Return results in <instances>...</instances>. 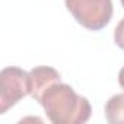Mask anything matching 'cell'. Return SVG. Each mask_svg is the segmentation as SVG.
Instances as JSON below:
<instances>
[{
  "label": "cell",
  "mask_w": 124,
  "mask_h": 124,
  "mask_svg": "<svg viewBox=\"0 0 124 124\" xmlns=\"http://www.w3.org/2000/svg\"><path fill=\"white\" fill-rule=\"evenodd\" d=\"M38 102L53 124H82L89 120L92 112L91 104L85 96L76 93L70 85L61 82L48 86Z\"/></svg>",
  "instance_id": "6da1fadb"
},
{
  "label": "cell",
  "mask_w": 124,
  "mask_h": 124,
  "mask_svg": "<svg viewBox=\"0 0 124 124\" xmlns=\"http://www.w3.org/2000/svg\"><path fill=\"white\" fill-rule=\"evenodd\" d=\"M66 8L83 28L101 31L112 18V0H66Z\"/></svg>",
  "instance_id": "7a4b0ae2"
},
{
  "label": "cell",
  "mask_w": 124,
  "mask_h": 124,
  "mask_svg": "<svg viewBox=\"0 0 124 124\" xmlns=\"http://www.w3.org/2000/svg\"><path fill=\"white\" fill-rule=\"evenodd\" d=\"M31 93L29 72L21 67H5L0 73V114L16 105L22 98Z\"/></svg>",
  "instance_id": "3957f363"
},
{
  "label": "cell",
  "mask_w": 124,
  "mask_h": 124,
  "mask_svg": "<svg viewBox=\"0 0 124 124\" xmlns=\"http://www.w3.org/2000/svg\"><path fill=\"white\" fill-rule=\"evenodd\" d=\"M60 73L50 66H37L29 72V89L31 96L38 101L42 92L55 82H60Z\"/></svg>",
  "instance_id": "277c9868"
},
{
  "label": "cell",
  "mask_w": 124,
  "mask_h": 124,
  "mask_svg": "<svg viewBox=\"0 0 124 124\" xmlns=\"http://www.w3.org/2000/svg\"><path fill=\"white\" fill-rule=\"evenodd\" d=\"M104 111L109 124H124V93L111 96L107 101Z\"/></svg>",
  "instance_id": "5b68a950"
},
{
  "label": "cell",
  "mask_w": 124,
  "mask_h": 124,
  "mask_svg": "<svg viewBox=\"0 0 124 124\" xmlns=\"http://www.w3.org/2000/svg\"><path fill=\"white\" fill-rule=\"evenodd\" d=\"M114 41L121 50H124V18L118 22V25L114 29Z\"/></svg>",
  "instance_id": "8992f818"
},
{
  "label": "cell",
  "mask_w": 124,
  "mask_h": 124,
  "mask_svg": "<svg viewBox=\"0 0 124 124\" xmlns=\"http://www.w3.org/2000/svg\"><path fill=\"white\" fill-rule=\"evenodd\" d=\"M118 83H120V86L124 89V67L120 70V73H118Z\"/></svg>",
  "instance_id": "52a82bcc"
},
{
  "label": "cell",
  "mask_w": 124,
  "mask_h": 124,
  "mask_svg": "<svg viewBox=\"0 0 124 124\" xmlns=\"http://www.w3.org/2000/svg\"><path fill=\"white\" fill-rule=\"evenodd\" d=\"M121 5H123V8H124V0H121Z\"/></svg>",
  "instance_id": "ba28073f"
}]
</instances>
